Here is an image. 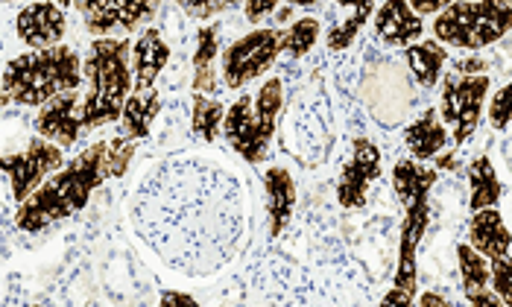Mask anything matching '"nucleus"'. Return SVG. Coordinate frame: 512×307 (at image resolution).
I'll use <instances>...</instances> for the list:
<instances>
[{
  "label": "nucleus",
  "mask_w": 512,
  "mask_h": 307,
  "mask_svg": "<svg viewBox=\"0 0 512 307\" xmlns=\"http://www.w3.org/2000/svg\"><path fill=\"white\" fill-rule=\"evenodd\" d=\"M106 179H112L109 144L100 141L82 150L71 164H62L24 202H18L15 226L21 231H41L59 220H68L88 205L91 193Z\"/></svg>",
  "instance_id": "obj_1"
},
{
  "label": "nucleus",
  "mask_w": 512,
  "mask_h": 307,
  "mask_svg": "<svg viewBox=\"0 0 512 307\" xmlns=\"http://www.w3.org/2000/svg\"><path fill=\"white\" fill-rule=\"evenodd\" d=\"M82 79V59L77 50L68 44H53L15 56L3 68L0 85L12 103L39 109L41 103L62 91H79Z\"/></svg>",
  "instance_id": "obj_2"
},
{
  "label": "nucleus",
  "mask_w": 512,
  "mask_h": 307,
  "mask_svg": "<svg viewBox=\"0 0 512 307\" xmlns=\"http://www.w3.org/2000/svg\"><path fill=\"white\" fill-rule=\"evenodd\" d=\"M129 39H94L88 47V59L82 65V77L88 79V94L82 97L79 117L82 129H97L118 120L126 97L132 94V68H129Z\"/></svg>",
  "instance_id": "obj_3"
},
{
  "label": "nucleus",
  "mask_w": 512,
  "mask_h": 307,
  "mask_svg": "<svg viewBox=\"0 0 512 307\" xmlns=\"http://www.w3.org/2000/svg\"><path fill=\"white\" fill-rule=\"evenodd\" d=\"M512 27V0H454L434 18V39L457 50H483Z\"/></svg>",
  "instance_id": "obj_4"
},
{
  "label": "nucleus",
  "mask_w": 512,
  "mask_h": 307,
  "mask_svg": "<svg viewBox=\"0 0 512 307\" xmlns=\"http://www.w3.org/2000/svg\"><path fill=\"white\" fill-rule=\"evenodd\" d=\"M489 88H492L489 74H445L436 112L445 126H451L454 147H463L477 132Z\"/></svg>",
  "instance_id": "obj_5"
},
{
  "label": "nucleus",
  "mask_w": 512,
  "mask_h": 307,
  "mask_svg": "<svg viewBox=\"0 0 512 307\" xmlns=\"http://www.w3.org/2000/svg\"><path fill=\"white\" fill-rule=\"evenodd\" d=\"M281 56V30H252L243 39L232 41L223 53H220V65H223V79L232 91L246 88L252 79L267 74L276 59Z\"/></svg>",
  "instance_id": "obj_6"
},
{
  "label": "nucleus",
  "mask_w": 512,
  "mask_h": 307,
  "mask_svg": "<svg viewBox=\"0 0 512 307\" xmlns=\"http://www.w3.org/2000/svg\"><path fill=\"white\" fill-rule=\"evenodd\" d=\"M431 223V208L428 199H416L404 205V220L398 234V269H395L393 290L384 296V305H413L416 290H419V267H416V252L422 246V237Z\"/></svg>",
  "instance_id": "obj_7"
},
{
  "label": "nucleus",
  "mask_w": 512,
  "mask_h": 307,
  "mask_svg": "<svg viewBox=\"0 0 512 307\" xmlns=\"http://www.w3.org/2000/svg\"><path fill=\"white\" fill-rule=\"evenodd\" d=\"M62 164H65L62 147L53 144V141H47V138H41V135H36L21 153L0 155V173L9 176L15 202H24Z\"/></svg>",
  "instance_id": "obj_8"
},
{
  "label": "nucleus",
  "mask_w": 512,
  "mask_h": 307,
  "mask_svg": "<svg viewBox=\"0 0 512 307\" xmlns=\"http://www.w3.org/2000/svg\"><path fill=\"white\" fill-rule=\"evenodd\" d=\"M220 135L246 164H261L270 153L276 129H270L258 120L255 106H252V94H240L223 115Z\"/></svg>",
  "instance_id": "obj_9"
},
{
  "label": "nucleus",
  "mask_w": 512,
  "mask_h": 307,
  "mask_svg": "<svg viewBox=\"0 0 512 307\" xmlns=\"http://www.w3.org/2000/svg\"><path fill=\"white\" fill-rule=\"evenodd\" d=\"M74 6L94 39H106L118 30L135 33L153 21L135 0H74Z\"/></svg>",
  "instance_id": "obj_10"
},
{
  "label": "nucleus",
  "mask_w": 512,
  "mask_h": 307,
  "mask_svg": "<svg viewBox=\"0 0 512 307\" xmlns=\"http://www.w3.org/2000/svg\"><path fill=\"white\" fill-rule=\"evenodd\" d=\"M381 176V150L369 138H357L352 144V158L346 161L337 179V202L343 208H363L372 182Z\"/></svg>",
  "instance_id": "obj_11"
},
{
  "label": "nucleus",
  "mask_w": 512,
  "mask_h": 307,
  "mask_svg": "<svg viewBox=\"0 0 512 307\" xmlns=\"http://www.w3.org/2000/svg\"><path fill=\"white\" fill-rule=\"evenodd\" d=\"M15 33L30 50L62 44L65 33H68V15L53 0H36V3H30V6H24L18 12Z\"/></svg>",
  "instance_id": "obj_12"
},
{
  "label": "nucleus",
  "mask_w": 512,
  "mask_h": 307,
  "mask_svg": "<svg viewBox=\"0 0 512 307\" xmlns=\"http://www.w3.org/2000/svg\"><path fill=\"white\" fill-rule=\"evenodd\" d=\"M82 97L77 91H62L56 97H50L47 103L39 106L36 115V132L41 138L59 144V147H71L77 144L79 132H82V117H79Z\"/></svg>",
  "instance_id": "obj_13"
},
{
  "label": "nucleus",
  "mask_w": 512,
  "mask_h": 307,
  "mask_svg": "<svg viewBox=\"0 0 512 307\" xmlns=\"http://www.w3.org/2000/svg\"><path fill=\"white\" fill-rule=\"evenodd\" d=\"M170 62V44L156 27L141 30V36L132 41L129 50V68H132V91H147L156 85L158 74Z\"/></svg>",
  "instance_id": "obj_14"
},
{
  "label": "nucleus",
  "mask_w": 512,
  "mask_h": 307,
  "mask_svg": "<svg viewBox=\"0 0 512 307\" xmlns=\"http://www.w3.org/2000/svg\"><path fill=\"white\" fill-rule=\"evenodd\" d=\"M372 30H375V39L390 47H407L422 39L425 24H422V15H416L407 0H384L375 12Z\"/></svg>",
  "instance_id": "obj_15"
},
{
  "label": "nucleus",
  "mask_w": 512,
  "mask_h": 307,
  "mask_svg": "<svg viewBox=\"0 0 512 307\" xmlns=\"http://www.w3.org/2000/svg\"><path fill=\"white\" fill-rule=\"evenodd\" d=\"M264 202H267V229L270 240H278L290 226L296 211V179L287 167H267L264 173Z\"/></svg>",
  "instance_id": "obj_16"
},
{
  "label": "nucleus",
  "mask_w": 512,
  "mask_h": 307,
  "mask_svg": "<svg viewBox=\"0 0 512 307\" xmlns=\"http://www.w3.org/2000/svg\"><path fill=\"white\" fill-rule=\"evenodd\" d=\"M469 246H472L474 252H480L486 261L510 258V229H507V223H504V217H501V211L495 205L472 211Z\"/></svg>",
  "instance_id": "obj_17"
},
{
  "label": "nucleus",
  "mask_w": 512,
  "mask_h": 307,
  "mask_svg": "<svg viewBox=\"0 0 512 307\" xmlns=\"http://www.w3.org/2000/svg\"><path fill=\"white\" fill-rule=\"evenodd\" d=\"M457 264H460V284L463 293L474 307H498L501 299L489 290V261L474 252L469 243L457 246Z\"/></svg>",
  "instance_id": "obj_18"
},
{
  "label": "nucleus",
  "mask_w": 512,
  "mask_h": 307,
  "mask_svg": "<svg viewBox=\"0 0 512 307\" xmlns=\"http://www.w3.org/2000/svg\"><path fill=\"white\" fill-rule=\"evenodd\" d=\"M404 144L410 150V158L431 161L434 155H439L451 144V135H448V126L439 120V112L436 109H425L419 120H413L404 129Z\"/></svg>",
  "instance_id": "obj_19"
},
{
  "label": "nucleus",
  "mask_w": 512,
  "mask_h": 307,
  "mask_svg": "<svg viewBox=\"0 0 512 307\" xmlns=\"http://www.w3.org/2000/svg\"><path fill=\"white\" fill-rule=\"evenodd\" d=\"M161 112V94L153 88L147 91H132L120 109V126H123V135L132 138V141H144L153 129V120Z\"/></svg>",
  "instance_id": "obj_20"
},
{
  "label": "nucleus",
  "mask_w": 512,
  "mask_h": 307,
  "mask_svg": "<svg viewBox=\"0 0 512 307\" xmlns=\"http://www.w3.org/2000/svg\"><path fill=\"white\" fill-rule=\"evenodd\" d=\"M439 170L436 167H425V161L416 158H404L393 164V191L401 205H410L416 199H428L434 191Z\"/></svg>",
  "instance_id": "obj_21"
},
{
  "label": "nucleus",
  "mask_w": 512,
  "mask_h": 307,
  "mask_svg": "<svg viewBox=\"0 0 512 307\" xmlns=\"http://www.w3.org/2000/svg\"><path fill=\"white\" fill-rule=\"evenodd\" d=\"M404 59L410 65L413 79L422 88H436L439 79H442V68L448 62V50H445V44H439L436 39H419L404 47Z\"/></svg>",
  "instance_id": "obj_22"
},
{
  "label": "nucleus",
  "mask_w": 512,
  "mask_h": 307,
  "mask_svg": "<svg viewBox=\"0 0 512 307\" xmlns=\"http://www.w3.org/2000/svg\"><path fill=\"white\" fill-rule=\"evenodd\" d=\"M220 53V27H199L197 50H194V91L197 94H217V74H214V59Z\"/></svg>",
  "instance_id": "obj_23"
},
{
  "label": "nucleus",
  "mask_w": 512,
  "mask_h": 307,
  "mask_svg": "<svg viewBox=\"0 0 512 307\" xmlns=\"http://www.w3.org/2000/svg\"><path fill=\"white\" fill-rule=\"evenodd\" d=\"M469 188H472V193H469V211L492 208V205L501 202L504 185H501L489 155H477L469 164Z\"/></svg>",
  "instance_id": "obj_24"
},
{
  "label": "nucleus",
  "mask_w": 512,
  "mask_h": 307,
  "mask_svg": "<svg viewBox=\"0 0 512 307\" xmlns=\"http://www.w3.org/2000/svg\"><path fill=\"white\" fill-rule=\"evenodd\" d=\"M223 115H226V109H223L220 100L194 91V97H191V129H194V135H197L199 141L214 144L220 138Z\"/></svg>",
  "instance_id": "obj_25"
},
{
  "label": "nucleus",
  "mask_w": 512,
  "mask_h": 307,
  "mask_svg": "<svg viewBox=\"0 0 512 307\" xmlns=\"http://www.w3.org/2000/svg\"><path fill=\"white\" fill-rule=\"evenodd\" d=\"M372 12H375V0H363L360 6H352V15L346 18V21H340L337 27H331L328 30V50H334V53H343V50H349L352 47V41L357 39V33L366 27V21L372 18Z\"/></svg>",
  "instance_id": "obj_26"
},
{
  "label": "nucleus",
  "mask_w": 512,
  "mask_h": 307,
  "mask_svg": "<svg viewBox=\"0 0 512 307\" xmlns=\"http://www.w3.org/2000/svg\"><path fill=\"white\" fill-rule=\"evenodd\" d=\"M319 33H322V27L316 18H299L287 30H281V50L293 59H302L314 50Z\"/></svg>",
  "instance_id": "obj_27"
},
{
  "label": "nucleus",
  "mask_w": 512,
  "mask_h": 307,
  "mask_svg": "<svg viewBox=\"0 0 512 307\" xmlns=\"http://www.w3.org/2000/svg\"><path fill=\"white\" fill-rule=\"evenodd\" d=\"M252 106H255V115L264 126L270 129H278V117L284 112V85L281 79L270 77L261 88L258 94H252Z\"/></svg>",
  "instance_id": "obj_28"
},
{
  "label": "nucleus",
  "mask_w": 512,
  "mask_h": 307,
  "mask_svg": "<svg viewBox=\"0 0 512 307\" xmlns=\"http://www.w3.org/2000/svg\"><path fill=\"white\" fill-rule=\"evenodd\" d=\"M512 264L510 258H492L489 261V290L501 299V305H512Z\"/></svg>",
  "instance_id": "obj_29"
},
{
  "label": "nucleus",
  "mask_w": 512,
  "mask_h": 307,
  "mask_svg": "<svg viewBox=\"0 0 512 307\" xmlns=\"http://www.w3.org/2000/svg\"><path fill=\"white\" fill-rule=\"evenodd\" d=\"M489 123H492V129L507 132V126H510V85H501L495 91V97L489 103Z\"/></svg>",
  "instance_id": "obj_30"
},
{
  "label": "nucleus",
  "mask_w": 512,
  "mask_h": 307,
  "mask_svg": "<svg viewBox=\"0 0 512 307\" xmlns=\"http://www.w3.org/2000/svg\"><path fill=\"white\" fill-rule=\"evenodd\" d=\"M173 3L182 12H188L191 18H197V21H208V18H214V15H220L226 9L223 0H173Z\"/></svg>",
  "instance_id": "obj_31"
},
{
  "label": "nucleus",
  "mask_w": 512,
  "mask_h": 307,
  "mask_svg": "<svg viewBox=\"0 0 512 307\" xmlns=\"http://www.w3.org/2000/svg\"><path fill=\"white\" fill-rule=\"evenodd\" d=\"M281 0H243V15L249 24H261L264 18H270L278 9Z\"/></svg>",
  "instance_id": "obj_32"
},
{
  "label": "nucleus",
  "mask_w": 512,
  "mask_h": 307,
  "mask_svg": "<svg viewBox=\"0 0 512 307\" xmlns=\"http://www.w3.org/2000/svg\"><path fill=\"white\" fill-rule=\"evenodd\" d=\"M410 3V9L416 12V15H436V12H442L448 3H454V0H407Z\"/></svg>",
  "instance_id": "obj_33"
},
{
  "label": "nucleus",
  "mask_w": 512,
  "mask_h": 307,
  "mask_svg": "<svg viewBox=\"0 0 512 307\" xmlns=\"http://www.w3.org/2000/svg\"><path fill=\"white\" fill-rule=\"evenodd\" d=\"M161 305L197 307V299H194V296H188V293H173V290H167V293H161Z\"/></svg>",
  "instance_id": "obj_34"
},
{
  "label": "nucleus",
  "mask_w": 512,
  "mask_h": 307,
  "mask_svg": "<svg viewBox=\"0 0 512 307\" xmlns=\"http://www.w3.org/2000/svg\"><path fill=\"white\" fill-rule=\"evenodd\" d=\"M486 68H489V65H486L483 59H477V56L457 62V74H483Z\"/></svg>",
  "instance_id": "obj_35"
},
{
  "label": "nucleus",
  "mask_w": 512,
  "mask_h": 307,
  "mask_svg": "<svg viewBox=\"0 0 512 307\" xmlns=\"http://www.w3.org/2000/svg\"><path fill=\"white\" fill-rule=\"evenodd\" d=\"M422 307H448L451 302L445 299V296H439V293H422Z\"/></svg>",
  "instance_id": "obj_36"
},
{
  "label": "nucleus",
  "mask_w": 512,
  "mask_h": 307,
  "mask_svg": "<svg viewBox=\"0 0 512 307\" xmlns=\"http://www.w3.org/2000/svg\"><path fill=\"white\" fill-rule=\"evenodd\" d=\"M135 3H138V6H141L147 15H150V18H156L158 6H161V0H135Z\"/></svg>",
  "instance_id": "obj_37"
},
{
  "label": "nucleus",
  "mask_w": 512,
  "mask_h": 307,
  "mask_svg": "<svg viewBox=\"0 0 512 307\" xmlns=\"http://www.w3.org/2000/svg\"><path fill=\"white\" fill-rule=\"evenodd\" d=\"M290 6H305V9H314L319 0H287Z\"/></svg>",
  "instance_id": "obj_38"
},
{
  "label": "nucleus",
  "mask_w": 512,
  "mask_h": 307,
  "mask_svg": "<svg viewBox=\"0 0 512 307\" xmlns=\"http://www.w3.org/2000/svg\"><path fill=\"white\" fill-rule=\"evenodd\" d=\"M9 103H12V100H9V94H6V88L0 85V109H6Z\"/></svg>",
  "instance_id": "obj_39"
},
{
  "label": "nucleus",
  "mask_w": 512,
  "mask_h": 307,
  "mask_svg": "<svg viewBox=\"0 0 512 307\" xmlns=\"http://www.w3.org/2000/svg\"><path fill=\"white\" fill-rule=\"evenodd\" d=\"M363 0H337V6H343V9H352V6H360Z\"/></svg>",
  "instance_id": "obj_40"
},
{
  "label": "nucleus",
  "mask_w": 512,
  "mask_h": 307,
  "mask_svg": "<svg viewBox=\"0 0 512 307\" xmlns=\"http://www.w3.org/2000/svg\"><path fill=\"white\" fill-rule=\"evenodd\" d=\"M53 3H59V6H62V9H65V6H71V3H74V0H53Z\"/></svg>",
  "instance_id": "obj_41"
},
{
  "label": "nucleus",
  "mask_w": 512,
  "mask_h": 307,
  "mask_svg": "<svg viewBox=\"0 0 512 307\" xmlns=\"http://www.w3.org/2000/svg\"><path fill=\"white\" fill-rule=\"evenodd\" d=\"M226 6H237V3H243V0H223Z\"/></svg>",
  "instance_id": "obj_42"
},
{
  "label": "nucleus",
  "mask_w": 512,
  "mask_h": 307,
  "mask_svg": "<svg viewBox=\"0 0 512 307\" xmlns=\"http://www.w3.org/2000/svg\"><path fill=\"white\" fill-rule=\"evenodd\" d=\"M0 3H18V0H0Z\"/></svg>",
  "instance_id": "obj_43"
}]
</instances>
